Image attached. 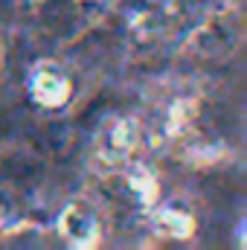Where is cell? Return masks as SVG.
Here are the masks:
<instances>
[{
  "label": "cell",
  "mask_w": 247,
  "mask_h": 250,
  "mask_svg": "<svg viewBox=\"0 0 247 250\" xmlns=\"http://www.w3.org/2000/svg\"><path fill=\"white\" fill-rule=\"evenodd\" d=\"M151 227H154L157 236L175 239V242H186V239L195 236V218H192L186 209L172 207V204L157 207V209L151 212Z\"/></svg>",
  "instance_id": "277c9868"
},
{
  "label": "cell",
  "mask_w": 247,
  "mask_h": 250,
  "mask_svg": "<svg viewBox=\"0 0 247 250\" xmlns=\"http://www.w3.org/2000/svg\"><path fill=\"white\" fill-rule=\"evenodd\" d=\"M0 62H3V50H0Z\"/></svg>",
  "instance_id": "52a82bcc"
},
{
  "label": "cell",
  "mask_w": 247,
  "mask_h": 250,
  "mask_svg": "<svg viewBox=\"0 0 247 250\" xmlns=\"http://www.w3.org/2000/svg\"><path fill=\"white\" fill-rule=\"evenodd\" d=\"M137 146H140V123L131 117H114L99 128V134L93 140L90 160H93L96 172L114 175L131 163Z\"/></svg>",
  "instance_id": "6da1fadb"
},
{
  "label": "cell",
  "mask_w": 247,
  "mask_h": 250,
  "mask_svg": "<svg viewBox=\"0 0 247 250\" xmlns=\"http://www.w3.org/2000/svg\"><path fill=\"white\" fill-rule=\"evenodd\" d=\"M29 90H32V99L44 108H62L64 102L70 99V79L64 76L59 67L53 64H41L32 70L29 76Z\"/></svg>",
  "instance_id": "3957f363"
},
{
  "label": "cell",
  "mask_w": 247,
  "mask_h": 250,
  "mask_svg": "<svg viewBox=\"0 0 247 250\" xmlns=\"http://www.w3.org/2000/svg\"><path fill=\"white\" fill-rule=\"evenodd\" d=\"M6 218H9V207H6V204H3V201H0V224H3V221H6Z\"/></svg>",
  "instance_id": "8992f818"
},
{
  "label": "cell",
  "mask_w": 247,
  "mask_h": 250,
  "mask_svg": "<svg viewBox=\"0 0 247 250\" xmlns=\"http://www.w3.org/2000/svg\"><path fill=\"white\" fill-rule=\"evenodd\" d=\"M59 233L70 248L90 250L99 248V242H102V221H99L93 207H87L82 201H73L59 215Z\"/></svg>",
  "instance_id": "7a4b0ae2"
},
{
  "label": "cell",
  "mask_w": 247,
  "mask_h": 250,
  "mask_svg": "<svg viewBox=\"0 0 247 250\" xmlns=\"http://www.w3.org/2000/svg\"><path fill=\"white\" fill-rule=\"evenodd\" d=\"M79 3H87V0H79Z\"/></svg>",
  "instance_id": "ba28073f"
},
{
  "label": "cell",
  "mask_w": 247,
  "mask_h": 250,
  "mask_svg": "<svg viewBox=\"0 0 247 250\" xmlns=\"http://www.w3.org/2000/svg\"><path fill=\"white\" fill-rule=\"evenodd\" d=\"M128 169V187L134 192V198L143 204V207H154V201H157V178L145 169V166H137V163H128L125 166Z\"/></svg>",
  "instance_id": "5b68a950"
}]
</instances>
